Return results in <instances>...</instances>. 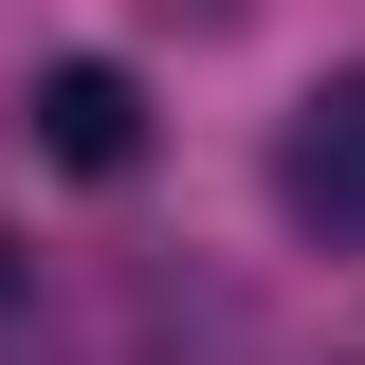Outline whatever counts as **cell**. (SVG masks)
Masks as SVG:
<instances>
[{
    "mask_svg": "<svg viewBox=\"0 0 365 365\" xmlns=\"http://www.w3.org/2000/svg\"><path fill=\"white\" fill-rule=\"evenodd\" d=\"M274 201H292V237L365 256V73L292 91V128H274Z\"/></svg>",
    "mask_w": 365,
    "mask_h": 365,
    "instance_id": "obj_1",
    "label": "cell"
},
{
    "mask_svg": "<svg viewBox=\"0 0 365 365\" xmlns=\"http://www.w3.org/2000/svg\"><path fill=\"white\" fill-rule=\"evenodd\" d=\"M19 128H37V165H73V182H128V165H146V91L110 73V55H55V73L19 91Z\"/></svg>",
    "mask_w": 365,
    "mask_h": 365,
    "instance_id": "obj_2",
    "label": "cell"
}]
</instances>
